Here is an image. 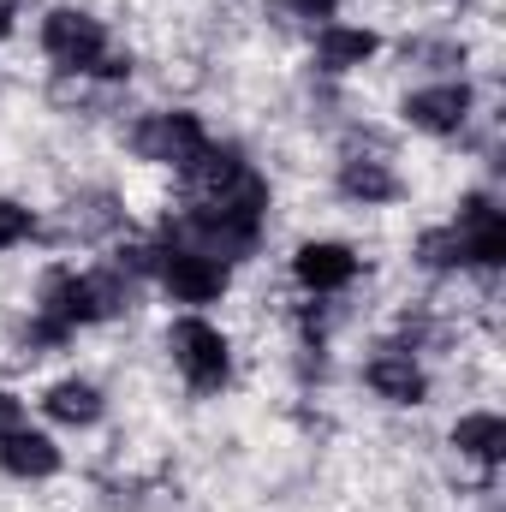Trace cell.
Segmentation results:
<instances>
[{"mask_svg": "<svg viewBox=\"0 0 506 512\" xmlns=\"http://www.w3.org/2000/svg\"><path fill=\"white\" fill-rule=\"evenodd\" d=\"M42 54L60 66V78H84V84H126L131 78V54L114 48L108 24L90 6H48Z\"/></svg>", "mask_w": 506, "mask_h": 512, "instance_id": "cell-1", "label": "cell"}, {"mask_svg": "<svg viewBox=\"0 0 506 512\" xmlns=\"http://www.w3.org/2000/svg\"><path fill=\"white\" fill-rule=\"evenodd\" d=\"M120 310H131V274H120L114 262L108 268H54L42 280V298H36V316H48L66 334L108 322Z\"/></svg>", "mask_w": 506, "mask_h": 512, "instance_id": "cell-2", "label": "cell"}, {"mask_svg": "<svg viewBox=\"0 0 506 512\" xmlns=\"http://www.w3.org/2000/svg\"><path fill=\"white\" fill-rule=\"evenodd\" d=\"M167 358L191 393H221L233 382V340L203 316H179L167 328Z\"/></svg>", "mask_w": 506, "mask_h": 512, "instance_id": "cell-3", "label": "cell"}, {"mask_svg": "<svg viewBox=\"0 0 506 512\" xmlns=\"http://www.w3.org/2000/svg\"><path fill=\"white\" fill-rule=\"evenodd\" d=\"M209 149V126L191 114V108H155L131 126V155L149 161V167H173L185 173L197 155Z\"/></svg>", "mask_w": 506, "mask_h": 512, "instance_id": "cell-4", "label": "cell"}, {"mask_svg": "<svg viewBox=\"0 0 506 512\" xmlns=\"http://www.w3.org/2000/svg\"><path fill=\"white\" fill-rule=\"evenodd\" d=\"M149 274L161 280V292H167L173 304H215V298L227 292V280H233L227 262L203 256L197 245H179V239H155Z\"/></svg>", "mask_w": 506, "mask_h": 512, "instance_id": "cell-5", "label": "cell"}, {"mask_svg": "<svg viewBox=\"0 0 506 512\" xmlns=\"http://www.w3.org/2000/svg\"><path fill=\"white\" fill-rule=\"evenodd\" d=\"M477 114V90L465 78H441V84H423L399 102V120L423 137H459Z\"/></svg>", "mask_w": 506, "mask_h": 512, "instance_id": "cell-6", "label": "cell"}, {"mask_svg": "<svg viewBox=\"0 0 506 512\" xmlns=\"http://www.w3.org/2000/svg\"><path fill=\"white\" fill-rule=\"evenodd\" d=\"M453 233H459V245H465V268H501L506 262V215L495 209L489 191L459 197Z\"/></svg>", "mask_w": 506, "mask_h": 512, "instance_id": "cell-7", "label": "cell"}, {"mask_svg": "<svg viewBox=\"0 0 506 512\" xmlns=\"http://www.w3.org/2000/svg\"><path fill=\"white\" fill-rule=\"evenodd\" d=\"M358 268H364V256L352 251V245H340V239H310V245L292 251V280H298L310 298L346 292V286L358 280Z\"/></svg>", "mask_w": 506, "mask_h": 512, "instance_id": "cell-8", "label": "cell"}, {"mask_svg": "<svg viewBox=\"0 0 506 512\" xmlns=\"http://www.w3.org/2000/svg\"><path fill=\"white\" fill-rule=\"evenodd\" d=\"M334 185H340V197L346 203H358V209H381V203H399V173H393V161L381 155V149H352L346 161H340V173H334Z\"/></svg>", "mask_w": 506, "mask_h": 512, "instance_id": "cell-9", "label": "cell"}, {"mask_svg": "<svg viewBox=\"0 0 506 512\" xmlns=\"http://www.w3.org/2000/svg\"><path fill=\"white\" fill-rule=\"evenodd\" d=\"M364 387L387 399V405H423L429 399V370L417 364V352H399V346H381L376 358L364 364Z\"/></svg>", "mask_w": 506, "mask_h": 512, "instance_id": "cell-10", "label": "cell"}, {"mask_svg": "<svg viewBox=\"0 0 506 512\" xmlns=\"http://www.w3.org/2000/svg\"><path fill=\"white\" fill-rule=\"evenodd\" d=\"M0 471L18 477V483H48V477H60V447H54L42 429L12 423V429L0 435Z\"/></svg>", "mask_w": 506, "mask_h": 512, "instance_id": "cell-11", "label": "cell"}, {"mask_svg": "<svg viewBox=\"0 0 506 512\" xmlns=\"http://www.w3.org/2000/svg\"><path fill=\"white\" fill-rule=\"evenodd\" d=\"M381 48L376 30H364V24H322L316 30V66L328 72V78H346V72H358V66H370Z\"/></svg>", "mask_w": 506, "mask_h": 512, "instance_id": "cell-12", "label": "cell"}, {"mask_svg": "<svg viewBox=\"0 0 506 512\" xmlns=\"http://www.w3.org/2000/svg\"><path fill=\"white\" fill-rule=\"evenodd\" d=\"M42 411H48L54 423H66V429H96L102 411H108V399H102V387L96 382L66 376V382H54L48 393H42Z\"/></svg>", "mask_w": 506, "mask_h": 512, "instance_id": "cell-13", "label": "cell"}, {"mask_svg": "<svg viewBox=\"0 0 506 512\" xmlns=\"http://www.w3.org/2000/svg\"><path fill=\"white\" fill-rule=\"evenodd\" d=\"M453 447H459V459H471V465L495 471V465L506 459V423H501V411H465V417L453 423Z\"/></svg>", "mask_w": 506, "mask_h": 512, "instance_id": "cell-14", "label": "cell"}, {"mask_svg": "<svg viewBox=\"0 0 506 512\" xmlns=\"http://www.w3.org/2000/svg\"><path fill=\"white\" fill-rule=\"evenodd\" d=\"M126 227V209L108 197V191H84L78 203H72V215H66V233L72 239H108V233H120Z\"/></svg>", "mask_w": 506, "mask_h": 512, "instance_id": "cell-15", "label": "cell"}, {"mask_svg": "<svg viewBox=\"0 0 506 512\" xmlns=\"http://www.w3.org/2000/svg\"><path fill=\"white\" fill-rule=\"evenodd\" d=\"M417 262L429 268V274H459L465 268V245H459V233H453V221L447 227H429V233H417Z\"/></svg>", "mask_w": 506, "mask_h": 512, "instance_id": "cell-16", "label": "cell"}, {"mask_svg": "<svg viewBox=\"0 0 506 512\" xmlns=\"http://www.w3.org/2000/svg\"><path fill=\"white\" fill-rule=\"evenodd\" d=\"M268 18L286 30H322L340 18V0H268Z\"/></svg>", "mask_w": 506, "mask_h": 512, "instance_id": "cell-17", "label": "cell"}, {"mask_svg": "<svg viewBox=\"0 0 506 512\" xmlns=\"http://www.w3.org/2000/svg\"><path fill=\"white\" fill-rule=\"evenodd\" d=\"M24 239H36V209L0 197V251H12V245H24Z\"/></svg>", "mask_w": 506, "mask_h": 512, "instance_id": "cell-18", "label": "cell"}, {"mask_svg": "<svg viewBox=\"0 0 506 512\" xmlns=\"http://www.w3.org/2000/svg\"><path fill=\"white\" fill-rule=\"evenodd\" d=\"M12 423H18V399H12V393H6V387H0V435H6V429H12Z\"/></svg>", "mask_w": 506, "mask_h": 512, "instance_id": "cell-19", "label": "cell"}, {"mask_svg": "<svg viewBox=\"0 0 506 512\" xmlns=\"http://www.w3.org/2000/svg\"><path fill=\"white\" fill-rule=\"evenodd\" d=\"M12 24H18V6H12V0H0V42L12 36Z\"/></svg>", "mask_w": 506, "mask_h": 512, "instance_id": "cell-20", "label": "cell"}]
</instances>
